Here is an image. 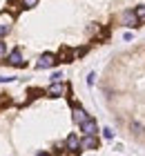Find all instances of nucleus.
Listing matches in <instances>:
<instances>
[{
	"label": "nucleus",
	"instance_id": "obj_1",
	"mask_svg": "<svg viewBox=\"0 0 145 156\" xmlns=\"http://www.w3.org/2000/svg\"><path fill=\"white\" fill-rule=\"evenodd\" d=\"M56 62H58V56H54V54H49V51H47V54H42L40 58H38L36 67H38V69H52Z\"/></svg>",
	"mask_w": 145,
	"mask_h": 156
},
{
	"label": "nucleus",
	"instance_id": "obj_2",
	"mask_svg": "<svg viewBox=\"0 0 145 156\" xmlns=\"http://www.w3.org/2000/svg\"><path fill=\"white\" fill-rule=\"evenodd\" d=\"M65 91H67V85H65V83H52V85L45 89V94H47L49 98H60Z\"/></svg>",
	"mask_w": 145,
	"mask_h": 156
},
{
	"label": "nucleus",
	"instance_id": "obj_3",
	"mask_svg": "<svg viewBox=\"0 0 145 156\" xmlns=\"http://www.w3.org/2000/svg\"><path fill=\"white\" fill-rule=\"evenodd\" d=\"M78 127H81V132L85 134V136H96V132H98V123H96V120H94L92 116L87 118L85 123H81Z\"/></svg>",
	"mask_w": 145,
	"mask_h": 156
},
{
	"label": "nucleus",
	"instance_id": "obj_4",
	"mask_svg": "<svg viewBox=\"0 0 145 156\" xmlns=\"http://www.w3.org/2000/svg\"><path fill=\"white\" fill-rule=\"evenodd\" d=\"M65 147H67L69 152H74V154H78L83 150V147H81V138H78L76 134H69V136L65 138Z\"/></svg>",
	"mask_w": 145,
	"mask_h": 156
},
{
	"label": "nucleus",
	"instance_id": "obj_5",
	"mask_svg": "<svg viewBox=\"0 0 145 156\" xmlns=\"http://www.w3.org/2000/svg\"><path fill=\"white\" fill-rule=\"evenodd\" d=\"M123 25H125V27H139L141 20L136 18V11H132V9L123 11Z\"/></svg>",
	"mask_w": 145,
	"mask_h": 156
},
{
	"label": "nucleus",
	"instance_id": "obj_6",
	"mask_svg": "<svg viewBox=\"0 0 145 156\" xmlns=\"http://www.w3.org/2000/svg\"><path fill=\"white\" fill-rule=\"evenodd\" d=\"M7 62H9L11 67H25V60H23V54H20V49H13V51L7 56Z\"/></svg>",
	"mask_w": 145,
	"mask_h": 156
},
{
	"label": "nucleus",
	"instance_id": "obj_7",
	"mask_svg": "<svg viewBox=\"0 0 145 156\" xmlns=\"http://www.w3.org/2000/svg\"><path fill=\"white\" fill-rule=\"evenodd\" d=\"M98 145H100V140L96 136H83L81 138V147L83 150H98Z\"/></svg>",
	"mask_w": 145,
	"mask_h": 156
},
{
	"label": "nucleus",
	"instance_id": "obj_8",
	"mask_svg": "<svg viewBox=\"0 0 145 156\" xmlns=\"http://www.w3.org/2000/svg\"><path fill=\"white\" fill-rule=\"evenodd\" d=\"M87 118H89V114H87V112L81 107V105H74V123L81 125V123H85Z\"/></svg>",
	"mask_w": 145,
	"mask_h": 156
},
{
	"label": "nucleus",
	"instance_id": "obj_9",
	"mask_svg": "<svg viewBox=\"0 0 145 156\" xmlns=\"http://www.w3.org/2000/svg\"><path fill=\"white\" fill-rule=\"evenodd\" d=\"M58 60H60V62H71V60H74V51L67 49V47H63L60 54H58Z\"/></svg>",
	"mask_w": 145,
	"mask_h": 156
},
{
	"label": "nucleus",
	"instance_id": "obj_10",
	"mask_svg": "<svg viewBox=\"0 0 145 156\" xmlns=\"http://www.w3.org/2000/svg\"><path fill=\"white\" fill-rule=\"evenodd\" d=\"M11 23H13V16H11V13H7V11L0 13V25H5V27H9V29H11Z\"/></svg>",
	"mask_w": 145,
	"mask_h": 156
},
{
	"label": "nucleus",
	"instance_id": "obj_11",
	"mask_svg": "<svg viewBox=\"0 0 145 156\" xmlns=\"http://www.w3.org/2000/svg\"><path fill=\"white\" fill-rule=\"evenodd\" d=\"M134 11H136V18H139L141 23H145V5H139Z\"/></svg>",
	"mask_w": 145,
	"mask_h": 156
},
{
	"label": "nucleus",
	"instance_id": "obj_12",
	"mask_svg": "<svg viewBox=\"0 0 145 156\" xmlns=\"http://www.w3.org/2000/svg\"><path fill=\"white\" fill-rule=\"evenodd\" d=\"M129 129H132L134 134H143V125H141V123H136V120H134V123L129 125Z\"/></svg>",
	"mask_w": 145,
	"mask_h": 156
},
{
	"label": "nucleus",
	"instance_id": "obj_13",
	"mask_svg": "<svg viewBox=\"0 0 145 156\" xmlns=\"http://www.w3.org/2000/svg\"><path fill=\"white\" fill-rule=\"evenodd\" d=\"M36 5H38V0H23V7H25V9H34Z\"/></svg>",
	"mask_w": 145,
	"mask_h": 156
},
{
	"label": "nucleus",
	"instance_id": "obj_14",
	"mask_svg": "<svg viewBox=\"0 0 145 156\" xmlns=\"http://www.w3.org/2000/svg\"><path fill=\"white\" fill-rule=\"evenodd\" d=\"M103 136H105V138H114V132H112V127H105V129H103Z\"/></svg>",
	"mask_w": 145,
	"mask_h": 156
},
{
	"label": "nucleus",
	"instance_id": "obj_15",
	"mask_svg": "<svg viewBox=\"0 0 145 156\" xmlns=\"http://www.w3.org/2000/svg\"><path fill=\"white\" fill-rule=\"evenodd\" d=\"M52 83H63V74H52Z\"/></svg>",
	"mask_w": 145,
	"mask_h": 156
},
{
	"label": "nucleus",
	"instance_id": "obj_16",
	"mask_svg": "<svg viewBox=\"0 0 145 156\" xmlns=\"http://www.w3.org/2000/svg\"><path fill=\"white\" fill-rule=\"evenodd\" d=\"M7 31H9V27H5V25H0V38L7 36Z\"/></svg>",
	"mask_w": 145,
	"mask_h": 156
},
{
	"label": "nucleus",
	"instance_id": "obj_17",
	"mask_svg": "<svg viewBox=\"0 0 145 156\" xmlns=\"http://www.w3.org/2000/svg\"><path fill=\"white\" fill-rule=\"evenodd\" d=\"M94 78H96V74H94V72H92L89 76H87V85H94Z\"/></svg>",
	"mask_w": 145,
	"mask_h": 156
},
{
	"label": "nucleus",
	"instance_id": "obj_18",
	"mask_svg": "<svg viewBox=\"0 0 145 156\" xmlns=\"http://www.w3.org/2000/svg\"><path fill=\"white\" fill-rule=\"evenodd\" d=\"M7 54V47H5V42H0V56H5Z\"/></svg>",
	"mask_w": 145,
	"mask_h": 156
},
{
	"label": "nucleus",
	"instance_id": "obj_19",
	"mask_svg": "<svg viewBox=\"0 0 145 156\" xmlns=\"http://www.w3.org/2000/svg\"><path fill=\"white\" fill-rule=\"evenodd\" d=\"M9 80H13V78H9V76H0V83H9Z\"/></svg>",
	"mask_w": 145,
	"mask_h": 156
},
{
	"label": "nucleus",
	"instance_id": "obj_20",
	"mask_svg": "<svg viewBox=\"0 0 145 156\" xmlns=\"http://www.w3.org/2000/svg\"><path fill=\"white\" fill-rule=\"evenodd\" d=\"M36 156H49V154L47 152H40V154H36Z\"/></svg>",
	"mask_w": 145,
	"mask_h": 156
}]
</instances>
